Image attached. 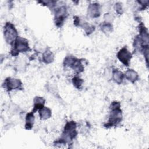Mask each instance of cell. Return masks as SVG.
Here are the masks:
<instances>
[{
  "label": "cell",
  "mask_w": 149,
  "mask_h": 149,
  "mask_svg": "<svg viewBox=\"0 0 149 149\" xmlns=\"http://www.w3.org/2000/svg\"><path fill=\"white\" fill-rule=\"evenodd\" d=\"M123 77H124V75L122 73V72H121L120 71H119L117 69L113 70V79L116 83H117L118 84H120L123 81Z\"/></svg>",
  "instance_id": "cell-13"
},
{
  "label": "cell",
  "mask_w": 149,
  "mask_h": 149,
  "mask_svg": "<svg viewBox=\"0 0 149 149\" xmlns=\"http://www.w3.org/2000/svg\"><path fill=\"white\" fill-rule=\"evenodd\" d=\"M76 123L74 122L69 121L66 123L61 138L65 143L70 142V141L72 140V139L76 136L77 132L76 130Z\"/></svg>",
  "instance_id": "cell-2"
},
{
  "label": "cell",
  "mask_w": 149,
  "mask_h": 149,
  "mask_svg": "<svg viewBox=\"0 0 149 149\" xmlns=\"http://www.w3.org/2000/svg\"><path fill=\"white\" fill-rule=\"evenodd\" d=\"M66 8L65 6H60L56 9L55 10V24L58 27H61L66 17Z\"/></svg>",
  "instance_id": "cell-5"
},
{
  "label": "cell",
  "mask_w": 149,
  "mask_h": 149,
  "mask_svg": "<svg viewBox=\"0 0 149 149\" xmlns=\"http://www.w3.org/2000/svg\"><path fill=\"white\" fill-rule=\"evenodd\" d=\"M42 60L46 63H49L54 60V55L50 51H46L42 55Z\"/></svg>",
  "instance_id": "cell-14"
},
{
  "label": "cell",
  "mask_w": 149,
  "mask_h": 149,
  "mask_svg": "<svg viewBox=\"0 0 149 149\" xmlns=\"http://www.w3.org/2000/svg\"><path fill=\"white\" fill-rule=\"evenodd\" d=\"M45 103V100L40 97H35L34 100V109L33 110V112L34 113V111H36L37 110H39L42 107H44V104Z\"/></svg>",
  "instance_id": "cell-9"
},
{
  "label": "cell",
  "mask_w": 149,
  "mask_h": 149,
  "mask_svg": "<svg viewBox=\"0 0 149 149\" xmlns=\"http://www.w3.org/2000/svg\"><path fill=\"white\" fill-rule=\"evenodd\" d=\"M4 37L6 41L10 44H13L17 38V32L11 23L8 22L4 27Z\"/></svg>",
  "instance_id": "cell-3"
},
{
  "label": "cell",
  "mask_w": 149,
  "mask_h": 149,
  "mask_svg": "<svg viewBox=\"0 0 149 149\" xmlns=\"http://www.w3.org/2000/svg\"><path fill=\"white\" fill-rule=\"evenodd\" d=\"M88 14L91 17H98L100 15L99 4L97 3L90 4L88 8Z\"/></svg>",
  "instance_id": "cell-8"
},
{
  "label": "cell",
  "mask_w": 149,
  "mask_h": 149,
  "mask_svg": "<svg viewBox=\"0 0 149 149\" xmlns=\"http://www.w3.org/2000/svg\"><path fill=\"white\" fill-rule=\"evenodd\" d=\"M126 78L132 83H134L138 79V74L133 69H128L126 72Z\"/></svg>",
  "instance_id": "cell-11"
},
{
  "label": "cell",
  "mask_w": 149,
  "mask_h": 149,
  "mask_svg": "<svg viewBox=\"0 0 149 149\" xmlns=\"http://www.w3.org/2000/svg\"><path fill=\"white\" fill-rule=\"evenodd\" d=\"M34 122V116L33 112H31L27 114L26 117V125L25 128L26 129H31L33 126Z\"/></svg>",
  "instance_id": "cell-10"
},
{
  "label": "cell",
  "mask_w": 149,
  "mask_h": 149,
  "mask_svg": "<svg viewBox=\"0 0 149 149\" xmlns=\"http://www.w3.org/2000/svg\"><path fill=\"white\" fill-rule=\"evenodd\" d=\"M111 109L108 123L105 125L107 127L117 125L122 120V110L120 108V104L118 102H113L110 107Z\"/></svg>",
  "instance_id": "cell-1"
},
{
  "label": "cell",
  "mask_w": 149,
  "mask_h": 149,
  "mask_svg": "<svg viewBox=\"0 0 149 149\" xmlns=\"http://www.w3.org/2000/svg\"><path fill=\"white\" fill-rule=\"evenodd\" d=\"M115 9L117 11V12L118 13H120L121 12V10H122V6L121 4L119 3H117L115 4Z\"/></svg>",
  "instance_id": "cell-19"
},
{
  "label": "cell",
  "mask_w": 149,
  "mask_h": 149,
  "mask_svg": "<svg viewBox=\"0 0 149 149\" xmlns=\"http://www.w3.org/2000/svg\"><path fill=\"white\" fill-rule=\"evenodd\" d=\"M112 26L110 23H104L102 25L101 30L104 33H108L112 31Z\"/></svg>",
  "instance_id": "cell-18"
},
{
  "label": "cell",
  "mask_w": 149,
  "mask_h": 149,
  "mask_svg": "<svg viewBox=\"0 0 149 149\" xmlns=\"http://www.w3.org/2000/svg\"><path fill=\"white\" fill-rule=\"evenodd\" d=\"M13 43L14 45L11 51V54L13 56L17 55L19 52L30 50L28 41L25 38L18 37Z\"/></svg>",
  "instance_id": "cell-4"
},
{
  "label": "cell",
  "mask_w": 149,
  "mask_h": 149,
  "mask_svg": "<svg viewBox=\"0 0 149 149\" xmlns=\"http://www.w3.org/2000/svg\"><path fill=\"white\" fill-rule=\"evenodd\" d=\"M76 60V58H74L73 56H67L65 58L63 63L65 65V66H69L71 67L73 66V65L74 64L75 61Z\"/></svg>",
  "instance_id": "cell-17"
},
{
  "label": "cell",
  "mask_w": 149,
  "mask_h": 149,
  "mask_svg": "<svg viewBox=\"0 0 149 149\" xmlns=\"http://www.w3.org/2000/svg\"><path fill=\"white\" fill-rule=\"evenodd\" d=\"M117 57L123 64L128 66L132 58V54L127 50L126 47H124L118 52Z\"/></svg>",
  "instance_id": "cell-6"
},
{
  "label": "cell",
  "mask_w": 149,
  "mask_h": 149,
  "mask_svg": "<svg viewBox=\"0 0 149 149\" xmlns=\"http://www.w3.org/2000/svg\"><path fill=\"white\" fill-rule=\"evenodd\" d=\"M4 85L8 91H10L13 89H18L21 88L22 83L18 79L8 77L5 80Z\"/></svg>",
  "instance_id": "cell-7"
},
{
  "label": "cell",
  "mask_w": 149,
  "mask_h": 149,
  "mask_svg": "<svg viewBox=\"0 0 149 149\" xmlns=\"http://www.w3.org/2000/svg\"><path fill=\"white\" fill-rule=\"evenodd\" d=\"M72 68H73L77 73H80L83 72L84 70V67L83 66V64L81 63V61L77 59H76V60L75 61L74 64L72 66Z\"/></svg>",
  "instance_id": "cell-15"
},
{
  "label": "cell",
  "mask_w": 149,
  "mask_h": 149,
  "mask_svg": "<svg viewBox=\"0 0 149 149\" xmlns=\"http://www.w3.org/2000/svg\"><path fill=\"white\" fill-rule=\"evenodd\" d=\"M39 111V115L41 119H47L51 116V111L47 107H42Z\"/></svg>",
  "instance_id": "cell-12"
},
{
  "label": "cell",
  "mask_w": 149,
  "mask_h": 149,
  "mask_svg": "<svg viewBox=\"0 0 149 149\" xmlns=\"http://www.w3.org/2000/svg\"><path fill=\"white\" fill-rule=\"evenodd\" d=\"M72 82H73V84L74 86L76 88L80 89V88H81L83 81L79 76H74L72 79Z\"/></svg>",
  "instance_id": "cell-16"
}]
</instances>
